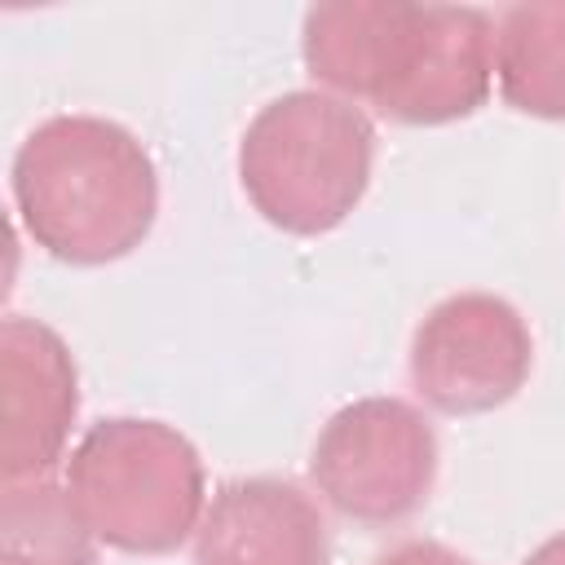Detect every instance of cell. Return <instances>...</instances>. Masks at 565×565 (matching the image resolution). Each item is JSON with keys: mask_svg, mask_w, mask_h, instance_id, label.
I'll return each instance as SVG.
<instances>
[{"mask_svg": "<svg viewBox=\"0 0 565 565\" xmlns=\"http://www.w3.org/2000/svg\"><path fill=\"white\" fill-rule=\"evenodd\" d=\"M318 503L278 477L225 481L194 530V565H327Z\"/></svg>", "mask_w": 565, "mask_h": 565, "instance_id": "ba28073f", "label": "cell"}, {"mask_svg": "<svg viewBox=\"0 0 565 565\" xmlns=\"http://www.w3.org/2000/svg\"><path fill=\"white\" fill-rule=\"evenodd\" d=\"M525 565H565V534H556V539L539 543V547L525 556Z\"/></svg>", "mask_w": 565, "mask_h": 565, "instance_id": "7c38bea8", "label": "cell"}, {"mask_svg": "<svg viewBox=\"0 0 565 565\" xmlns=\"http://www.w3.org/2000/svg\"><path fill=\"white\" fill-rule=\"evenodd\" d=\"M375 565H472V561H463L459 552H450V547H441V543H428V539H411V543L393 547L388 556H380Z\"/></svg>", "mask_w": 565, "mask_h": 565, "instance_id": "8fae6325", "label": "cell"}, {"mask_svg": "<svg viewBox=\"0 0 565 565\" xmlns=\"http://www.w3.org/2000/svg\"><path fill=\"white\" fill-rule=\"evenodd\" d=\"M309 477L340 516L358 525H397L433 494L437 433L402 397L349 402L322 424Z\"/></svg>", "mask_w": 565, "mask_h": 565, "instance_id": "5b68a950", "label": "cell"}, {"mask_svg": "<svg viewBox=\"0 0 565 565\" xmlns=\"http://www.w3.org/2000/svg\"><path fill=\"white\" fill-rule=\"evenodd\" d=\"M66 490L88 530L132 556L177 552L203 521V459L163 419L93 424L71 450Z\"/></svg>", "mask_w": 565, "mask_h": 565, "instance_id": "277c9868", "label": "cell"}, {"mask_svg": "<svg viewBox=\"0 0 565 565\" xmlns=\"http://www.w3.org/2000/svg\"><path fill=\"white\" fill-rule=\"evenodd\" d=\"M534 366L525 318L490 291L446 296L411 340V384L441 415H486L521 393Z\"/></svg>", "mask_w": 565, "mask_h": 565, "instance_id": "8992f818", "label": "cell"}, {"mask_svg": "<svg viewBox=\"0 0 565 565\" xmlns=\"http://www.w3.org/2000/svg\"><path fill=\"white\" fill-rule=\"evenodd\" d=\"M494 79L512 110L565 119V0L512 4L499 13Z\"/></svg>", "mask_w": 565, "mask_h": 565, "instance_id": "9c48e42d", "label": "cell"}, {"mask_svg": "<svg viewBox=\"0 0 565 565\" xmlns=\"http://www.w3.org/2000/svg\"><path fill=\"white\" fill-rule=\"evenodd\" d=\"M9 185L31 243L66 265L128 256L159 212L150 150L102 115H53L35 124L13 154Z\"/></svg>", "mask_w": 565, "mask_h": 565, "instance_id": "7a4b0ae2", "label": "cell"}, {"mask_svg": "<svg viewBox=\"0 0 565 565\" xmlns=\"http://www.w3.org/2000/svg\"><path fill=\"white\" fill-rule=\"evenodd\" d=\"M371 119L318 88L282 93L256 110L238 141V181L252 207L287 234H327L371 185Z\"/></svg>", "mask_w": 565, "mask_h": 565, "instance_id": "3957f363", "label": "cell"}, {"mask_svg": "<svg viewBox=\"0 0 565 565\" xmlns=\"http://www.w3.org/2000/svg\"><path fill=\"white\" fill-rule=\"evenodd\" d=\"M305 71L393 124L468 119L494 84V22L468 4L331 0L305 13Z\"/></svg>", "mask_w": 565, "mask_h": 565, "instance_id": "6da1fadb", "label": "cell"}, {"mask_svg": "<svg viewBox=\"0 0 565 565\" xmlns=\"http://www.w3.org/2000/svg\"><path fill=\"white\" fill-rule=\"evenodd\" d=\"M93 539L66 486L49 477L4 481L0 565H93Z\"/></svg>", "mask_w": 565, "mask_h": 565, "instance_id": "30bf717a", "label": "cell"}, {"mask_svg": "<svg viewBox=\"0 0 565 565\" xmlns=\"http://www.w3.org/2000/svg\"><path fill=\"white\" fill-rule=\"evenodd\" d=\"M0 472L4 481L44 477L71 437L79 375L66 340L40 318L0 322Z\"/></svg>", "mask_w": 565, "mask_h": 565, "instance_id": "52a82bcc", "label": "cell"}]
</instances>
